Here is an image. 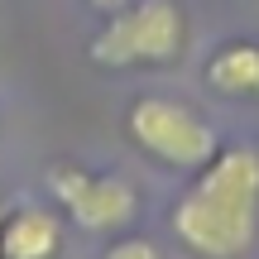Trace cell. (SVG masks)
I'll return each mask as SVG.
<instances>
[{"mask_svg":"<svg viewBox=\"0 0 259 259\" xmlns=\"http://www.w3.org/2000/svg\"><path fill=\"white\" fill-rule=\"evenodd\" d=\"M92 5H96V10H106V15H115V10L130 5V0H92Z\"/></svg>","mask_w":259,"mask_h":259,"instance_id":"cell-8","label":"cell"},{"mask_svg":"<svg viewBox=\"0 0 259 259\" xmlns=\"http://www.w3.org/2000/svg\"><path fill=\"white\" fill-rule=\"evenodd\" d=\"M48 192L58 197V206H63L82 231H96V235L125 231V226L135 221V211H139V192L125 178L87 173V168H77V163H53L48 168Z\"/></svg>","mask_w":259,"mask_h":259,"instance_id":"cell-4","label":"cell"},{"mask_svg":"<svg viewBox=\"0 0 259 259\" xmlns=\"http://www.w3.org/2000/svg\"><path fill=\"white\" fill-rule=\"evenodd\" d=\"M206 87L216 96H254L259 101V44L235 38L206 58Z\"/></svg>","mask_w":259,"mask_h":259,"instance_id":"cell-6","label":"cell"},{"mask_svg":"<svg viewBox=\"0 0 259 259\" xmlns=\"http://www.w3.org/2000/svg\"><path fill=\"white\" fill-rule=\"evenodd\" d=\"M187 48V15L178 0H135L120 5L96 38L87 44V58L96 67H168Z\"/></svg>","mask_w":259,"mask_h":259,"instance_id":"cell-2","label":"cell"},{"mask_svg":"<svg viewBox=\"0 0 259 259\" xmlns=\"http://www.w3.org/2000/svg\"><path fill=\"white\" fill-rule=\"evenodd\" d=\"M101 259H158V245L154 240H139V235H125V240H115Z\"/></svg>","mask_w":259,"mask_h":259,"instance_id":"cell-7","label":"cell"},{"mask_svg":"<svg viewBox=\"0 0 259 259\" xmlns=\"http://www.w3.org/2000/svg\"><path fill=\"white\" fill-rule=\"evenodd\" d=\"M125 130L139 154H149L163 168H178V173H197L221 149L216 125L178 96H139L125 115Z\"/></svg>","mask_w":259,"mask_h":259,"instance_id":"cell-3","label":"cell"},{"mask_svg":"<svg viewBox=\"0 0 259 259\" xmlns=\"http://www.w3.org/2000/svg\"><path fill=\"white\" fill-rule=\"evenodd\" d=\"M63 221L48 206H15L0 221V259H58Z\"/></svg>","mask_w":259,"mask_h":259,"instance_id":"cell-5","label":"cell"},{"mask_svg":"<svg viewBox=\"0 0 259 259\" xmlns=\"http://www.w3.org/2000/svg\"><path fill=\"white\" fill-rule=\"evenodd\" d=\"M0 221H5V202H0Z\"/></svg>","mask_w":259,"mask_h":259,"instance_id":"cell-9","label":"cell"},{"mask_svg":"<svg viewBox=\"0 0 259 259\" xmlns=\"http://www.w3.org/2000/svg\"><path fill=\"white\" fill-rule=\"evenodd\" d=\"M173 235L197 259H245L259 245V149L221 144L173 206Z\"/></svg>","mask_w":259,"mask_h":259,"instance_id":"cell-1","label":"cell"}]
</instances>
